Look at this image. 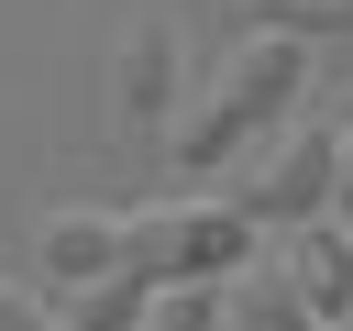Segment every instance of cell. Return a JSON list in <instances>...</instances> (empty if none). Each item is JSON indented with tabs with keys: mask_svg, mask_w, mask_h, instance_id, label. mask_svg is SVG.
<instances>
[{
	"mask_svg": "<svg viewBox=\"0 0 353 331\" xmlns=\"http://www.w3.org/2000/svg\"><path fill=\"white\" fill-rule=\"evenodd\" d=\"M298 88H309V44H287V33H243V44L221 55V77H210V88H199V99L165 121L176 166L199 177V166H232V154H254Z\"/></svg>",
	"mask_w": 353,
	"mask_h": 331,
	"instance_id": "1",
	"label": "cell"
},
{
	"mask_svg": "<svg viewBox=\"0 0 353 331\" xmlns=\"http://www.w3.org/2000/svg\"><path fill=\"white\" fill-rule=\"evenodd\" d=\"M265 232L232 210V199H154V210H121V276L143 287H232Z\"/></svg>",
	"mask_w": 353,
	"mask_h": 331,
	"instance_id": "2",
	"label": "cell"
},
{
	"mask_svg": "<svg viewBox=\"0 0 353 331\" xmlns=\"http://www.w3.org/2000/svg\"><path fill=\"white\" fill-rule=\"evenodd\" d=\"M232 210L265 232H309L331 221V121H298V132H265L243 166H232Z\"/></svg>",
	"mask_w": 353,
	"mask_h": 331,
	"instance_id": "3",
	"label": "cell"
},
{
	"mask_svg": "<svg viewBox=\"0 0 353 331\" xmlns=\"http://www.w3.org/2000/svg\"><path fill=\"white\" fill-rule=\"evenodd\" d=\"M33 265H44L66 298L99 287V276H121V210H88V199H77V210H44V221H33Z\"/></svg>",
	"mask_w": 353,
	"mask_h": 331,
	"instance_id": "4",
	"label": "cell"
},
{
	"mask_svg": "<svg viewBox=\"0 0 353 331\" xmlns=\"http://www.w3.org/2000/svg\"><path fill=\"white\" fill-rule=\"evenodd\" d=\"M121 88V121H176L188 110V55H176V22H132L121 33V66H110Z\"/></svg>",
	"mask_w": 353,
	"mask_h": 331,
	"instance_id": "5",
	"label": "cell"
},
{
	"mask_svg": "<svg viewBox=\"0 0 353 331\" xmlns=\"http://www.w3.org/2000/svg\"><path fill=\"white\" fill-rule=\"evenodd\" d=\"M287 287L309 298V320H320V331H331V320H353V232H342V221L287 232Z\"/></svg>",
	"mask_w": 353,
	"mask_h": 331,
	"instance_id": "6",
	"label": "cell"
},
{
	"mask_svg": "<svg viewBox=\"0 0 353 331\" xmlns=\"http://www.w3.org/2000/svg\"><path fill=\"white\" fill-rule=\"evenodd\" d=\"M221 331H320V320H309V298L287 287V265H243V276L221 287Z\"/></svg>",
	"mask_w": 353,
	"mask_h": 331,
	"instance_id": "7",
	"label": "cell"
},
{
	"mask_svg": "<svg viewBox=\"0 0 353 331\" xmlns=\"http://www.w3.org/2000/svg\"><path fill=\"white\" fill-rule=\"evenodd\" d=\"M143 309H154V287H143V276H99V287H77V298H66V320H55V331H143Z\"/></svg>",
	"mask_w": 353,
	"mask_h": 331,
	"instance_id": "8",
	"label": "cell"
},
{
	"mask_svg": "<svg viewBox=\"0 0 353 331\" xmlns=\"http://www.w3.org/2000/svg\"><path fill=\"white\" fill-rule=\"evenodd\" d=\"M342 22H353V0H254V33H287V44L342 33Z\"/></svg>",
	"mask_w": 353,
	"mask_h": 331,
	"instance_id": "9",
	"label": "cell"
},
{
	"mask_svg": "<svg viewBox=\"0 0 353 331\" xmlns=\"http://www.w3.org/2000/svg\"><path fill=\"white\" fill-rule=\"evenodd\" d=\"M143 331H221V287H154Z\"/></svg>",
	"mask_w": 353,
	"mask_h": 331,
	"instance_id": "10",
	"label": "cell"
},
{
	"mask_svg": "<svg viewBox=\"0 0 353 331\" xmlns=\"http://www.w3.org/2000/svg\"><path fill=\"white\" fill-rule=\"evenodd\" d=\"M331 221L353 232V121H331Z\"/></svg>",
	"mask_w": 353,
	"mask_h": 331,
	"instance_id": "11",
	"label": "cell"
},
{
	"mask_svg": "<svg viewBox=\"0 0 353 331\" xmlns=\"http://www.w3.org/2000/svg\"><path fill=\"white\" fill-rule=\"evenodd\" d=\"M0 331H55V309H44L33 287H0Z\"/></svg>",
	"mask_w": 353,
	"mask_h": 331,
	"instance_id": "12",
	"label": "cell"
},
{
	"mask_svg": "<svg viewBox=\"0 0 353 331\" xmlns=\"http://www.w3.org/2000/svg\"><path fill=\"white\" fill-rule=\"evenodd\" d=\"M331 331H353V320H331Z\"/></svg>",
	"mask_w": 353,
	"mask_h": 331,
	"instance_id": "13",
	"label": "cell"
}]
</instances>
